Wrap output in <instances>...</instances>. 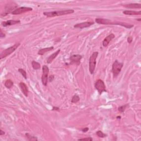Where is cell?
Wrapping results in <instances>:
<instances>
[{"mask_svg":"<svg viewBox=\"0 0 141 141\" xmlns=\"http://www.w3.org/2000/svg\"><path fill=\"white\" fill-rule=\"evenodd\" d=\"M95 22L99 24H104V25H121L125 27L126 28L130 29L132 28L134 25L129 24L125 22H122V21H118L116 20H112L108 19H104V18H96L95 19Z\"/></svg>","mask_w":141,"mask_h":141,"instance_id":"cell-1","label":"cell"},{"mask_svg":"<svg viewBox=\"0 0 141 141\" xmlns=\"http://www.w3.org/2000/svg\"><path fill=\"white\" fill-rule=\"evenodd\" d=\"M75 12L73 9H66V10H61V11H56L52 12H45L43 13L44 15L46 16L47 17H54L56 16H61L66 15V14H72Z\"/></svg>","mask_w":141,"mask_h":141,"instance_id":"cell-2","label":"cell"},{"mask_svg":"<svg viewBox=\"0 0 141 141\" xmlns=\"http://www.w3.org/2000/svg\"><path fill=\"white\" fill-rule=\"evenodd\" d=\"M99 53L98 52L95 51L90 56L89 60V70L90 73L93 75L94 73V71L96 67L97 64V59Z\"/></svg>","mask_w":141,"mask_h":141,"instance_id":"cell-3","label":"cell"},{"mask_svg":"<svg viewBox=\"0 0 141 141\" xmlns=\"http://www.w3.org/2000/svg\"><path fill=\"white\" fill-rule=\"evenodd\" d=\"M123 66V63L120 62L118 60H115L112 66V72H113L114 78H116L121 72L122 68Z\"/></svg>","mask_w":141,"mask_h":141,"instance_id":"cell-4","label":"cell"},{"mask_svg":"<svg viewBox=\"0 0 141 141\" xmlns=\"http://www.w3.org/2000/svg\"><path fill=\"white\" fill-rule=\"evenodd\" d=\"M20 43H16V44H14L13 46H12L11 47H8L4 50H3V51L1 52V55H0V59H2L4 58H6L7 56H9V55H11L13 53V52H14L17 50V49L20 46Z\"/></svg>","mask_w":141,"mask_h":141,"instance_id":"cell-5","label":"cell"},{"mask_svg":"<svg viewBox=\"0 0 141 141\" xmlns=\"http://www.w3.org/2000/svg\"><path fill=\"white\" fill-rule=\"evenodd\" d=\"M95 88L96 89L100 95H101L103 92H106V86L105 85V83L104 81L99 79L94 84Z\"/></svg>","mask_w":141,"mask_h":141,"instance_id":"cell-6","label":"cell"},{"mask_svg":"<svg viewBox=\"0 0 141 141\" xmlns=\"http://www.w3.org/2000/svg\"><path fill=\"white\" fill-rule=\"evenodd\" d=\"M42 74L41 76V81L42 84L44 86H47L48 83V76L49 73V68L46 65L42 66Z\"/></svg>","mask_w":141,"mask_h":141,"instance_id":"cell-7","label":"cell"},{"mask_svg":"<svg viewBox=\"0 0 141 141\" xmlns=\"http://www.w3.org/2000/svg\"><path fill=\"white\" fill-rule=\"evenodd\" d=\"M33 10L32 8H30V7H18V8H17L16 9L12 12V14H13V15H18V14H20L24 13L27 12L32 11Z\"/></svg>","mask_w":141,"mask_h":141,"instance_id":"cell-8","label":"cell"},{"mask_svg":"<svg viewBox=\"0 0 141 141\" xmlns=\"http://www.w3.org/2000/svg\"><path fill=\"white\" fill-rule=\"evenodd\" d=\"M82 59V56L81 55H73L70 56V64H76V65H80L81 64V60Z\"/></svg>","mask_w":141,"mask_h":141,"instance_id":"cell-9","label":"cell"},{"mask_svg":"<svg viewBox=\"0 0 141 141\" xmlns=\"http://www.w3.org/2000/svg\"><path fill=\"white\" fill-rule=\"evenodd\" d=\"M94 24V22H93V21H85V22L76 24L74 25V28L84 29V28L89 27L91 25Z\"/></svg>","mask_w":141,"mask_h":141,"instance_id":"cell-10","label":"cell"},{"mask_svg":"<svg viewBox=\"0 0 141 141\" xmlns=\"http://www.w3.org/2000/svg\"><path fill=\"white\" fill-rule=\"evenodd\" d=\"M115 37V34H113V33H111V34H109L104 39L103 41H102V46L105 47H107L109 44L110 42L113 39H114Z\"/></svg>","mask_w":141,"mask_h":141,"instance_id":"cell-11","label":"cell"},{"mask_svg":"<svg viewBox=\"0 0 141 141\" xmlns=\"http://www.w3.org/2000/svg\"><path fill=\"white\" fill-rule=\"evenodd\" d=\"M20 20H9L5 21H2L1 23V25L4 27H8V26L13 25L17 24H20Z\"/></svg>","mask_w":141,"mask_h":141,"instance_id":"cell-12","label":"cell"},{"mask_svg":"<svg viewBox=\"0 0 141 141\" xmlns=\"http://www.w3.org/2000/svg\"><path fill=\"white\" fill-rule=\"evenodd\" d=\"M19 86H20L21 91L22 92L23 94L26 97H27L28 95L29 90L27 85L25 84V83L24 82H20V84H19Z\"/></svg>","mask_w":141,"mask_h":141,"instance_id":"cell-13","label":"cell"},{"mask_svg":"<svg viewBox=\"0 0 141 141\" xmlns=\"http://www.w3.org/2000/svg\"><path fill=\"white\" fill-rule=\"evenodd\" d=\"M61 51V50L60 49H59L57 51H56V52H55L54 53H53L52 54H51V55H50L48 59H47V61H46V62L47 63L50 64L52 63V62L55 59L56 57L59 55V54H60V52Z\"/></svg>","mask_w":141,"mask_h":141,"instance_id":"cell-14","label":"cell"},{"mask_svg":"<svg viewBox=\"0 0 141 141\" xmlns=\"http://www.w3.org/2000/svg\"><path fill=\"white\" fill-rule=\"evenodd\" d=\"M16 7H11V6H7L6 7V8H5V12H4V13H2L1 14V17H4V16H7V14H9L10 13H12V10L13 9V10H14V9H16Z\"/></svg>","mask_w":141,"mask_h":141,"instance_id":"cell-15","label":"cell"},{"mask_svg":"<svg viewBox=\"0 0 141 141\" xmlns=\"http://www.w3.org/2000/svg\"><path fill=\"white\" fill-rule=\"evenodd\" d=\"M54 49V47L53 46H51V47H46V48H43L40 49L39 51H38V54L39 55H44L45 53H46V52H49L51 51Z\"/></svg>","mask_w":141,"mask_h":141,"instance_id":"cell-16","label":"cell"},{"mask_svg":"<svg viewBox=\"0 0 141 141\" xmlns=\"http://www.w3.org/2000/svg\"><path fill=\"white\" fill-rule=\"evenodd\" d=\"M123 13L125 15H141V11H128V10H125L123 11Z\"/></svg>","mask_w":141,"mask_h":141,"instance_id":"cell-17","label":"cell"},{"mask_svg":"<svg viewBox=\"0 0 141 141\" xmlns=\"http://www.w3.org/2000/svg\"><path fill=\"white\" fill-rule=\"evenodd\" d=\"M124 7L127 8H141V3H129L124 5Z\"/></svg>","mask_w":141,"mask_h":141,"instance_id":"cell-18","label":"cell"},{"mask_svg":"<svg viewBox=\"0 0 141 141\" xmlns=\"http://www.w3.org/2000/svg\"><path fill=\"white\" fill-rule=\"evenodd\" d=\"M32 65L33 68L35 70H39L41 68L40 64L35 61H33L32 62Z\"/></svg>","mask_w":141,"mask_h":141,"instance_id":"cell-19","label":"cell"},{"mask_svg":"<svg viewBox=\"0 0 141 141\" xmlns=\"http://www.w3.org/2000/svg\"><path fill=\"white\" fill-rule=\"evenodd\" d=\"M13 82L11 80H7L5 83H4V86L7 88H8V89H10L12 87V86L13 85Z\"/></svg>","mask_w":141,"mask_h":141,"instance_id":"cell-20","label":"cell"},{"mask_svg":"<svg viewBox=\"0 0 141 141\" xmlns=\"http://www.w3.org/2000/svg\"><path fill=\"white\" fill-rule=\"evenodd\" d=\"M25 136L27 138V139L28 141H38V138L35 137V136H33L32 135H30L29 133H26L25 134Z\"/></svg>","mask_w":141,"mask_h":141,"instance_id":"cell-21","label":"cell"},{"mask_svg":"<svg viewBox=\"0 0 141 141\" xmlns=\"http://www.w3.org/2000/svg\"><path fill=\"white\" fill-rule=\"evenodd\" d=\"M128 105H129L128 104H126L125 105H122V106H121L120 107H119V108H118L119 111L120 112V113H123V112L125 111L127 107V106H128Z\"/></svg>","mask_w":141,"mask_h":141,"instance_id":"cell-22","label":"cell"},{"mask_svg":"<svg viewBox=\"0 0 141 141\" xmlns=\"http://www.w3.org/2000/svg\"><path fill=\"white\" fill-rule=\"evenodd\" d=\"M80 100V97H79L78 95H74V96L72 97V98L71 102H72V103H77V102H78Z\"/></svg>","mask_w":141,"mask_h":141,"instance_id":"cell-23","label":"cell"},{"mask_svg":"<svg viewBox=\"0 0 141 141\" xmlns=\"http://www.w3.org/2000/svg\"><path fill=\"white\" fill-rule=\"evenodd\" d=\"M18 71H19V72L21 73V75H22L23 77L24 78L25 80H27V72H26V71L24 70V69H22V68H19Z\"/></svg>","mask_w":141,"mask_h":141,"instance_id":"cell-24","label":"cell"},{"mask_svg":"<svg viewBox=\"0 0 141 141\" xmlns=\"http://www.w3.org/2000/svg\"><path fill=\"white\" fill-rule=\"evenodd\" d=\"M96 134L100 138H105L107 136L106 134H105L104 133L102 132L101 131H98L96 132Z\"/></svg>","mask_w":141,"mask_h":141,"instance_id":"cell-25","label":"cell"},{"mask_svg":"<svg viewBox=\"0 0 141 141\" xmlns=\"http://www.w3.org/2000/svg\"><path fill=\"white\" fill-rule=\"evenodd\" d=\"M78 141H92L93 138L91 137H87V138H80Z\"/></svg>","mask_w":141,"mask_h":141,"instance_id":"cell-26","label":"cell"},{"mask_svg":"<svg viewBox=\"0 0 141 141\" xmlns=\"http://www.w3.org/2000/svg\"><path fill=\"white\" fill-rule=\"evenodd\" d=\"M54 78H55L54 75H50L49 77V78H48V82H52V81H54Z\"/></svg>","mask_w":141,"mask_h":141,"instance_id":"cell-27","label":"cell"},{"mask_svg":"<svg viewBox=\"0 0 141 141\" xmlns=\"http://www.w3.org/2000/svg\"><path fill=\"white\" fill-rule=\"evenodd\" d=\"M5 37H6V34L3 33V31H2V29H0V38H2Z\"/></svg>","mask_w":141,"mask_h":141,"instance_id":"cell-28","label":"cell"},{"mask_svg":"<svg viewBox=\"0 0 141 141\" xmlns=\"http://www.w3.org/2000/svg\"><path fill=\"white\" fill-rule=\"evenodd\" d=\"M132 41H133V38L132 37H129L127 38V42L129 43V44H131V43L132 42Z\"/></svg>","mask_w":141,"mask_h":141,"instance_id":"cell-29","label":"cell"},{"mask_svg":"<svg viewBox=\"0 0 141 141\" xmlns=\"http://www.w3.org/2000/svg\"><path fill=\"white\" fill-rule=\"evenodd\" d=\"M52 111H59L60 110V108H59V107L53 106V107H52Z\"/></svg>","mask_w":141,"mask_h":141,"instance_id":"cell-30","label":"cell"},{"mask_svg":"<svg viewBox=\"0 0 141 141\" xmlns=\"http://www.w3.org/2000/svg\"><path fill=\"white\" fill-rule=\"evenodd\" d=\"M88 130H89V128L88 127H85V128H83V129H82V130H81V131H82V132H84V133L87 132Z\"/></svg>","mask_w":141,"mask_h":141,"instance_id":"cell-31","label":"cell"},{"mask_svg":"<svg viewBox=\"0 0 141 141\" xmlns=\"http://www.w3.org/2000/svg\"><path fill=\"white\" fill-rule=\"evenodd\" d=\"M5 134V132H4V131H2V130H0V136H2Z\"/></svg>","mask_w":141,"mask_h":141,"instance_id":"cell-32","label":"cell"},{"mask_svg":"<svg viewBox=\"0 0 141 141\" xmlns=\"http://www.w3.org/2000/svg\"><path fill=\"white\" fill-rule=\"evenodd\" d=\"M116 119H121V116H117L116 117Z\"/></svg>","mask_w":141,"mask_h":141,"instance_id":"cell-33","label":"cell"},{"mask_svg":"<svg viewBox=\"0 0 141 141\" xmlns=\"http://www.w3.org/2000/svg\"><path fill=\"white\" fill-rule=\"evenodd\" d=\"M138 20V21H140L141 20V19H138V20Z\"/></svg>","mask_w":141,"mask_h":141,"instance_id":"cell-34","label":"cell"}]
</instances>
